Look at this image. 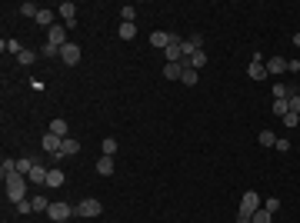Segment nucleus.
I'll use <instances>...</instances> for the list:
<instances>
[{
	"label": "nucleus",
	"mask_w": 300,
	"mask_h": 223,
	"mask_svg": "<svg viewBox=\"0 0 300 223\" xmlns=\"http://www.w3.org/2000/svg\"><path fill=\"white\" fill-rule=\"evenodd\" d=\"M287 107H290V113H300V93H290V97H287Z\"/></svg>",
	"instance_id": "nucleus-35"
},
{
	"label": "nucleus",
	"mask_w": 300,
	"mask_h": 223,
	"mask_svg": "<svg viewBox=\"0 0 300 223\" xmlns=\"http://www.w3.org/2000/svg\"><path fill=\"white\" fill-rule=\"evenodd\" d=\"M40 57H60V47H54V43H43V47H40Z\"/></svg>",
	"instance_id": "nucleus-32"
},
{
	"label": "nucleus",
	"mask_w": 300,
	"mask_h": 223,
	"mask_svg": "<svg viewBox=\"0 0 300 223\" xmlns=\"http://www.w3.org/2000/svg\"><path fill=\"white\" fill-rule=\"evenodd\" d=\"M14 206H17V213H20V217L34 213V203H30V200H20V203H14Z\"/></svg>",
	"instance_id": "nucleus-34"
},
{
	"label": "nucleus",
	"mask_w": 300,
	"mask_h": 223,
	"mask_svg": "<svg viewBox=\"0 0 300 223\" xmlns=\"http://www.w3.org/2000/svg\"><path fill=\"white\" fill-rule=\"evenodd\" d=\"M260 206H263V203H260V193H257V190H247L244 197H240V213H237V217L250 220V217H254Z\"/></svg>",
	"instance_id": "nucleus-3"
},
{
	"label": "nucleus",
	"mask_w": 300,
	"mask_h": 223,
	"mask_svg": "<svg viewBox=\"0 0 300 223\" xmlns=\"http://www.w3.org/2000/svg\"><path fill=\"white\" fill-rule=\"evenodd\" d=\"M270 220H274V213H267L263 206L257 210V213H254V217H250V223H270Z\"/></svg>",
	"instance_id": "nucleus-29"
},
{
	"label": "nucleus",
	"mask_w": 300,
	"mask_h": 223,
	"mask_svg": "<svg viewBox=\"0 0 300 223\" xmlns=\"http://www.w3.org/2000/svg\"><path fill=\"white\" fill-rule=\"evenodd\" d=\"M37 23H40V27H47V30H50V27H54L57 20H54V14H50V10H40V14H37Z\"/></svg>",
	"instance_id": "nucleus-26"
},
{
	"label": "nucleus",
	"mask_w": 300,
	"mask_h": 223,
	"mask_svg": "<svg viewBox=\"0 0 300 223\" xmlns=\"http://www.w3.org/2000/svg\"><path fill=\"white\" fill-rule=\"evenodd\" d=\"M47 43H54V47H67V43H70V40H67V27L54 23V27L47 30Z\"/></svg>",
	"instance_id": "nucleus-6"
},
{
	"label": "nucleus",
	"mask_w": 300,
	"mask_h": 223,
	"mask_svg": "<svg viewBox=\"0 0 300 223\" xmlns=\"http://www.w3.org/2000/svg\"><path fill=\"white\" fill-rule=\"evenodd\" d=\"M74 213H77V217H84V220H94V217L104 213V203H100L97 197H84V200L74 206Z\"/></svg>",
	"instance_id": "nucleus-2"
},
{
	"label": "nucleus",
	"mask_w": 300,
	"mask_h": 223,
	"mask_svg": "<svg viewBox=\"0 0 300 223\" xmlns=\"http://www.w3.org/2000/svg\"><path fill=\"white\" fill-rule=\"evenodd\" d=\"M40 143H43V150H47V153H60V143H64V140H60L57 133H50V130H47Z\"/></svg>",
	"instance_id": "nucleus-11"
},
{
	"label": "nucleus",
	"mask_w": 300,
	"mask_h": 223,
	"mask_svg": "<svg viewBox=\"0 0 300 223\" xmlns=\"http://www.w3.org/2000/svg\"><path fill=\"white\" fill-rule=\"evenodd\" d=\"M287 70H290V74H300V60H287Z\"/></svg>",
	"instance_id": "nucleus-39"
},
{
	"label": "nucleus",
	"mask_w": 300,
	"mask_h": 223,
	"mask_svg": "<svg viewBox=\"0 0 300 223\" xmlns=\"http://www.w3.org/2000/svg\"><path fill=\"white\" fill-rule=\"evenodd\" d=\"M297 120H300V113H287V117H283V123H287V127H297Z\"/></svg>",
	"instance_id": "nucleus-38"
},
{
	"label": "nucleus",
	"mask_w": 300,
	"mask_h": 223,
	"mask_svg": "<svg viewBox=\"0 0 300 223\" xmlns=\"http://www.w3.org/2000/svg\"><path fill=\"white\" fill-rule=\"evenodd\" d=\"M30 203H34V213H47L54 200H47V197H30Z\"/></svg>",
	"instance_id": "nucleus-22"
},
{
	"label": "nucleus",
	"mask_w": 300,
	"mask_h": 223,
	"mask_svg": "<svg viewBox=\"0 0 300 223\" xmlns=\"http://www.w3.org/2000/svg\"><path fill=\"white\" fill-rule=\"evenodd\" d=\"M237 223H250V220H244V217H237Z\"/></svg>",
	"instance_id": "nucleus-40"
},
{
	"label": "nucleus",
	"mask_w": 300,
	"mask_h": 223,
	"mask_svg": "<svg viewBox=\"0 0 300 223\" xmlns=\"http://www.w3.org/2000/svg\"><path fill=\"white\" fill-rule=\"evenodd\" d=\"M290 150V140L287 137H277V153H287Z\"/></svg>",
	"instance_id": "nucleus-37"
},
{
	"label": "nucleus",
	"mask_w": 300,
	"mask_h": 223,
	"mask_svg": "<svg viewBox=\"0 0 300 223\" xmlns=\"http://www.w3.org/2000/svg\"><path fill=\"white\" fill-rule=\"evenodd\" d=\"M20 14H23V17H34V20H37L40 7H37V3H30V0H27V3H20Z\"/></svg>",
	"instance_id": "nucleus-27"
},
{
	"label": "nucleus",
	"mask_w": 300,
	"mask_h": 223,
	"mask_svg": "<svg viewBox=\"0 0 300 223\" xmlns=\"http://www.w3.org/2000/svg\"><path fill=\"white\" fill-rule=\"evenodd\" d=\"M10 173H17V160H10V157H3V163H0V180H7Z\"/></svg>",
	"instance_id": "nucleus-20"
},
{
	"label": "nucleus",
	"mask_w": 300,
	"mask_h": 223,
	"mask_svg": "<svg viewBox=\"0 0 300 223\" xmlns=\"http://www.w3.org/2000/svg\"><path fill=\"white\" fill-rule=\"evenodd\" d=\"M170 40H173V34H167V30H153V34H150V43H153V47H160V50H167Z\"/></svg>",
	"instance_id": "nucleus-13"
},
{
	"label": "nucleus",
	"mask_w": 300,
	"mask_h": 223,
	"mask_svg": "<svg viewBox=\"0 0 300 223\" xmlns=\"http://www.w3.org/2000/svg\"><path fill=\"white\" fill-rule=\"evenodd\" d=\"M27 177L23 173H10L7 180H3V190H7V200L10 203H20V200H27Z\"/></svg>",
	"instance_id": "nucleus-1"
},
{
	"label": "nucleus",
	"mask_w": 300,
	"mask_h": 223,
	"mask_svg": "<svg viewBox=\"0 0 300 223\" xmlns=\"http://www.w3.org/2000/svg\"><path fill=\"white\" fill-rule=\"evenodd\" d=\"M120 20H124V23H133V20H137V7H133V3H124V7H120Z\"/></svg>",
	"instance_id": "nucleus-23"
},
{
	"label": "nucleus",
	"mask_w": 300,
	"mask_h": 223,
	"mask_svg": "<svg viewBox=\"0 0 300 223\" xmlns=\"http://www.w3.org/2000/svg\"><path fill=\"white\" fill-rule=\"evenodd\" d=\"M113 153H117V140H113V137H107V140L100 143V157H113Z\"/></svg>",
	"instance_id": "nucleus-24"
},
{
	"label": "nucleus",
	"mask_w": 300,
	"mask_h": 223,
	"mask_svg": "<svg viewBox=\"0 0 300 223\" xmlns=\"http://www.w3.org/2000/svg\"><path fill=\"white\" fill-rule=\"evenodd\" d=\"M263 210H267V213H277V210H280V200H277V197H267V200H263Z\"/></svg>",
	"instance_id": "nucleus-31"
},
{
	"label": "nucleus",
	"mask_w": 300,
	"mask_h": 223,
	"mask_svg": "<svg viewBox=\"0 0 300 223\" xmlns=\"http://www.w3.org/2000/svg\"><path fill=\"white\" fill-rule=\"evenodd\" d=\"M50 133H57L60 140H67V137H70V127H67V120H60V117H57V120H50Z\"/></svg>",
	"instance_id": "nucleus-14"
},
{
	"label": "nucleus",
	"mask_w": 300,
	"mask_h": 223,
	"mask_svg": "<svg viewBox=\"0 0 300 223\" xmlns=\"http://www.w3.org/2000/svg\"><path fill=\"white\" fill-rule=\"evenodd\" d=\"M64 183H67V173H64V170H47V183H43V186H50V190H60Z\"/></svg>",
	"instance_id": "nucleus-10"
},
{
	"label": "nucleus",
	"mask_w": 300,
	"mask_h": 223,
	"mask_svg": "<svg viewBox=\"0 0 300 223\" xmlns=\"http://www.w3.org/2000/svg\"><path fill=\"white\" fill-rule=\"evenodd\" d=\"M34 60H37V54H34V50H27V47H23V50H20V57H17V63H20V67H30Z\"/></svg>",
	"instance_id": "nucleus-25"
},
{
	"label": "nucleus",
	"mask_w": 300,
	"mask_h": 223,
	"mask_svg": "<svg viewBox=\"0 0 300 223\" xmlns=\"http://www.w3.org/2000/svg\"><path fill=\"white\" fill-rule=\"evenodd\" d=\"M247 74H250V80H263V77H267V63H263V60H254V63L247 67Z\"/></svg>",
	"instance_id": "nucleus-15"
},
{
	"label": "nucleus",
	"mask_w": 300,
	"mask_h": 223,
	"mask_svg": "<svg viewBox=\"0 0 300 223\" xmlns=\"http://www.w3.org/2000/svg\"><path fill=\"white\" fill-rule=\"evenodd\" d=\"M60 17H64V27H74L77 23V3L74 0H64V3H60Z\"/></svg>",
	"instance_id": "nucleus-8"
},
{
	"label": "nucleus",
	"mask_w": 300,
	"mask_h": 223,
	"mask_svg": "<svg viewBox=\"0 0 300 223\" xmlns=\"http://www.w3.org/2000/svg\"><path fill=\"white\" fill-rule=\"evenodd\" d=\"M283 70H287V60H283V57H277V54H274L270 60H267V77H270V74L277 77V74H283Z\"/></svg>",
	"instance_id": "nucleus-12"
},
{
	"label": "nucleus",
	"mask_w": 300,
	"mask_h": 223,
	"mask_svg": "<svg viewBox=\"0 0 300 223\" xmlns=\"http://www.w3.org/2000/svg\"><path fill=\"white\" fill-rule=\"evenodd\" d=\"M30 170H34V163L23 157V160H17V173H23V177H30Z\"/></svg>",
	"instance_id": "nucleus-33"
},
{
	"label": "nucleus",
	"mask_w": 300,
	"mask_h": 223,
	"mask_svg": "<svg viewBox=\"0 0 300 223\" xmlns=\"http://www.w3.org/2000/svg\"><path fill=\"white\" fill-rule=\"evenodd\" d=\"M34 186H40V183H47V167H37L34 163V170H30V177H27Z\"/></svg>",
	"instance_id": "nucleus-18"
},
{
	"label": "nucleus",
	"mask_w": 300,
	"mask_h": 223,
	"mask_svg": "<svg viewBox=\"0 0 300 223\" xmlns=\"http://www.w3.org/2000/svg\"><path fill=\"white\" fill-rule=\"evenodd\" d=\"M180 60H184V37L173 34V40L167 43V63H180Z\"/></svg>",
	"instance_id": "nucleus-5"
},
{
	"label": "nucleus",
	"mask_w": 300,
	"mask_h": 223,
	"mask_svg": "<svg viewBox=\"0 0 300 223\" xmlns=\"http://www.w3.org/2000/svg\"><path fill=\"white\" fill-rule=\"evenodd\" d=\"M164 77L167 80H180L184 77V63H164Z\"/></svg>",
	"instance_id": "nucleus-16"
},
{
	"label": "nucleus",
	"mask_w": 300,
	"mask_h": 223,
	"mask_svg": "<svg viewBox=\"0 0 300 223\" xmlns=\"http://www.w3.org/2000/svg\"><path fill=\"white\" fill-rule=\"evenodd\" d=\"M74 153H80V140L67 137V140L60 143V153H54V157H57V160H64V157H74Z\"/></svg>",
	"instance_id": "nucleus-9"
},
{
	"label": "nucleus",
	"mask_w": 300,
	"mask_h": 223,
	"mask_svg": "<svg viewBox=\"0 0 300 223\" xmlns=\"http://www.w3.org/2000/svg\"><path fill=\"white\" fill-rule=\"evenodd\" d=\"M47 217H50L54 223H67L70 217H74V206L64 203V200H54V203H50V210H47Z\"/></svg>",
	"instance_id": "nucleus-4"
},
{
	"label": "nucleus",
	"mask_w": 300,
	"mask_h": 223,
	"mask_svg": "<svg viewBox=\"0 0 300 223\" xmlns=\"http://www.w3.org/2000/svg\"><path fill=\"white\" fill-rule=\"evenodd\" d=\"M60 60H64L67 67H77V63H80V47H77V43H67V47H60Z\"/></svg>",
	"instance_id": "nucleus-7"
},
{
	"label": "nucleus",
	"mask_w": 300,
	"mask_h": 223,
	"mask_svg": "<svg viewBox=\"0 0 300 223\" xmlns=\"http://www.w3.org/2000/svg\"><path fill=\"white\" fill-rule=\"evenodd\" d=\"M274 113H277V117H287V113H290L287 100H274Z\"/></svg>",
	"instance_id": "nucleus-36"
},
{
	"label": "nucleus",
	"mask_w": 300,
	"mask_h": 223,
	"mask_svg": "<svg viewBox=\"0 0 300 223\" xmlns=\"http://www.w3.org/2000/svg\"><path fill=\"white\" fill-rule=\"evenodd\" d=\"M94 170L100 173V177H110V173H113V157H100Z\"/></svg>",
	"instance_id": "nucleus-17"
},
{
	"label": "nucleus",
	"mask_w": 300,
	"mask_h": 223,
	"mask_svg": "<svg viewBox=\"0 0 300 223\" xmlns=\"http://www.w3.org/2000/svg\"><path fill=\"white\" fill-rule=\"evenodd\" d=\"M187 87H197V70H190V67H184V77H180Z\"/></svg>",
	"instance_id": "nucleus-30"
},
{
	"label": "nucleus",
	"mask_w": 300,
	"mask_h": 223,
	"mask_svg": "<svg viewBox=\"0 0 300 223\" xmlns=\"http://www.w3.org/2000/svg\"><path fill=\"white\" fill-rule=\"evenodd\" d=\"M0 50H3V54H14V57H20V50H23V47H20V40H0Z\"/></svg>",
	"instance_id": "nucleus-19"
},
{
	"label": "nucleus",
	"mask_w": 300,
	"mask_h": 223,
	"mask_svg": "<svg viewBox=\"0 0 300 223\" xmlns=\"http://www.w3.org/2000/svg\"><path fill=\"white\" fill-rule=\"evenodd\" d=\"M257 140H260V147H277V137H274L270 130H260V137H257Z\"/></svg>",
	"instance_id": "nucleus-28"
},
{
	"label": "nucleus",
	"mask_w": 300,
	"mask_h": 223,
	"mask_svg": "<svg viewBox=\"0 0 300 223\" xmlns=\"http://www.w3.org/2000/svg\"><path fill=\"white\" fill-rule=\"evenodd\" d=\"M117 37H120V40H133V37H137V23H120Z\"/></svg>",
	"instance_id": "nucleus-21"
}]
</instances>
